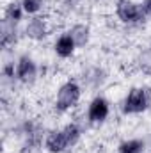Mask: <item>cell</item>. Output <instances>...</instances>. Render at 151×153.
Listing matches in <instances>:
<instances>
[{"mask_svg":"<svg viewBox=\"0 0 151 153\" xmlns=\"http://www.w3.org/2000/svg\"><path fill=\"white\" fill-rule=\"evenodd\" d=\"M151 103L150 89H133L124 103V112H141Z\"/></svg>","mask_w":151,"mask_h":153,"instance_id":"6da1fadb","label":"cell"},{"mask_svg":"<svg viewBox=\"0 0 151 153\" xmlns=\"http://www.w3.org/2000/svg\"><path fill=\"white\" fill-rule=\"evenodd\" d=\"M78 96H80V91H78V85L76 84H66L61 87L59 91V96H57V107L61 111L64 109H70L71 105H75L78 102Z\"/></svg>","mask_w":151,"mask_h":153,"instance_id":"7a4b0ae2","label":"cell"},{"mask_svg":"<svg viewBox=\"0 0 151 153\" xmlns=\"http://www.w3.org/2000/svg\"><path fill=\"white\" fill-rule=\"evenodd\" d=\"M141 14L142 13H141V9L135 4H132L128 0H119V4H117V16L123 22H135V20L141 18Z\"/></svg>","mask_w":151,"mask_h":153,"instance_id":"3957f363","label":"cell"},{"mask_svg":"<svg viewBox=\"0 0 151 153\" xmlns=\"http://www.w3.org/2000/svg\"><path fill=\"white\" fill-rule=\"evenodd\" d=\"M109 114V105L105 100L101 98H96L93 103H91V109H89V117L91 121H103Z\"/></svg>","mask_w":151,"mask_h":153,"instance_id":"277c9868","label":"cell"},{"mask_svg":"<svg viewBox=\"0 0 151 153\" xmlns=\"http://www.w3.org/2000/svg\"><path fill=\"white\" fill-rule=\"evenodd\" d=\"M66 144H70V143H68V137H66L64 132H53V134L48 135L46 146H48L50 152H53V153L62 152V150L66 148Z\"/></svg>","mask_w":151,"mask_h":153,"instance_id":"5b68a950","label":"cell"},{"mask_svg":"<svg viewBox=\"0 0 151 153\" xmlns=\"http://www.w3.org/2000/svg\"><path fill=\"white\" fill-rule=\"evenodd\" d=\"M18 76L23 80V82H32L34 76H36V68H34V62L27 57H23L18 64Z\"/></svg>","mask_w":151,"mask_h":153,"instance_id":"8992f818","label":"cell"},{"mask_svg":"<svg viewBox=\"0 0 151 153\" xmlns=\"http://www.w3.org/2000/svg\"><path fill=\"white\" fill-rule=\"evenodd\" d=\"M27 34H29L30 38H34V39H41V38L46 36V25H44L43 18H34V20L29 23Z\"/></svg>","mask_w":151,"mask_h":153,"instance_id":"52a82bcc","label":"cell"},{"mask_svg":"<svg viewBox=\"0 0 151 153\" xmlns=\"http://www.w3.org/2000/svg\"><path fill=\"white\" fill-rule=\"evenodd\" d=\"M73 48H75V41H73L71 36H62V38L57 41V46H55L57 53H59V55H62V57L71 55Z\"/></svg>","mask_w":151,"mask_h":153,"instance_id":"ba28073f","label":"cell"},{"mask_svg":"<svg viewBox=\"0 0 151 153\" xmlns=\"http://www.w3.org/2000/svg\"><path fill=\"white\" fill-rule=\"evenodd\" d=\"M71 38L75 41L76 46H84L85 43H87V38H89V30H87V27H84V25H76L75 29L71 30Z\"/></svg>","mask_w":151,"mask_h":153,"instance_id":"9c48e42d","label":"cell"},{"mask_svg":"<svg viewBox=\"0 0 151 153\" xmlns=\"http://www.w3.org/2000/svg\"><path fill=\"white\" fill-rule=\"evenodd\" d=\"M14 38H16L14 36V22H11V20L5 18L4 23H2V43L7 45V43H11Z\"/></svg>","mask_w":151,"mask_h":153,"instance_id":"30bf717a","label":"cell"},{"mask_svg":"<svg viewBox=\"0 0 151 153\" xmlns=\"http://www.w3.org/2000/svg\"><path fill=\"white\" fill-rule=\"evenodd\" d=\"M119 152H121V153H141V152H142V143H139V141L124 143V144H121Z\"/></svg>","mask_w":151,"mask_h":153,"instance_id":"8fae6325","label":"cell"},{"mask_svg":"<svg viewBox=\"0 0 151 153\" xmlns=\"http://www.w3.org/2000/svg\"><path fill=\"white\" fill-rule=\"evenodd\" d=\"M5 18L16 23V22L21 18V9H20V5H18V4H11L9 9H7V16H5Z\"/></svg>","mask_w":151,"mask_h":153,"instance_id":"7c38bea8","label":"cell"},{"mask_svg":"<svg viewBox=\"0 0 151 153\" xmlns=\"http://www.w3.org/2000/svg\"><path fill=\"white\" fill-rule=\"evenodd\" d=\"M41 7V0H23V9L27 13H36Z\"/></svg>","mask_w":151,"mask_h":153,"instance_id":"4fadbf2b","label":"cell"},{"mask_svg":"<svg viewBox=\"0 0 151 153\" xmlns=\"http://www.w3.org/2000/svg\"><path fill=\"white\" fill-rule=\"evenodd\" d=\"M64 134H66V137H68V143H75L76 139H78V128H76L75 125L66 126Z\"/></svg>","mask_w":151,"mask_h":153,"instance_id":"5bb4252c","label":"cell"},{"mask_svg":"<svg viewBox=\"0 0 151 153\" xmlns=\"http://www.w3.org/2000/svg\"><path fill=\"white\" fill-rule=\"evenodd\" d=\"M142 9H144V13H146V14H151V0H146V2H144Z\"/></svg>","mask_w":151,"mask_h":153,"instance_id":"9a60e30c","label":"cell"},{"mask_svg":"<svg viewBox=\"0 0 151 153\" xmlns=\"http://www.w3.org/2000/svg\"><path fill=\"white\" fill-rule=\"evenodd\" d=\"M23 153H39V152H38V148L29 146V148H25V150H23Z\"/></svg>","mask_w":151,"mask_h":153,"instance_id":"2e32d148","label":"cell"}]
</instances>
